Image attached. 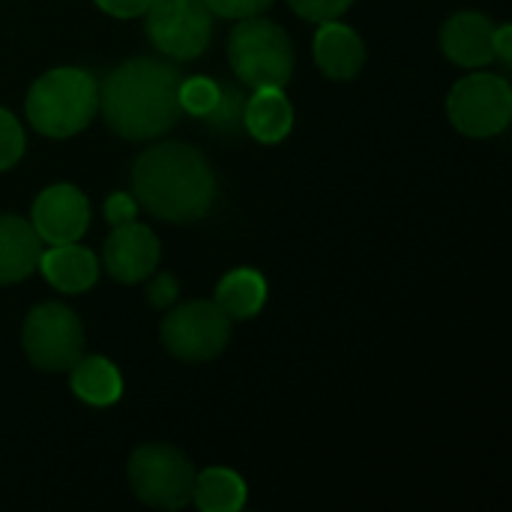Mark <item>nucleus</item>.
<instances>
[{
  "label": "nucleus",
  "mask_w": 512,
  "mask_h": 512,
  "mask_svg": "<svg viewBox=\"0 0 512 512\" xmlns=\"http://www.w3.org/2000/svg\"><path fill=\"white\" fill-rule=\"evenodd\" d=\"M180 75L171 63L135 57L120 63L99 87V108L108 126L129 141L168 132L180 117Z\"/></svg>",
  "instance_id": "1"
},
{
  "label": "nucleus",
  "mask_w": 512,
  "mask_h": 512,
  "mask_svg": "<svg viewBox=\"0 0 512 512\" xmlns=\"http://www.w3.org/2000/svg\"><path fill=\"white\" fill-rule=\"evenodd\" d=\"M132 192L159 219H201L216 198V174L210 162L189 144L165 141L144 150L132 165Z\"/></svg>",
  "instance_id": "2"
},
{
  "label": "nucleus",
  "mask_w": 512,
  "mask_h": 512,
  "mask_svg": "<svg viewBox=\"0 0 512 512\" xmlns=\"http://www.w3.org/2000/svg\"><path fill=\"white\" fill-rule=\"evenodd\" d=\"M27 120L48 138L81 132L99 108V84L90 72L60 66L33 81L27 93Z\"/></svg>",
  "instance_id": "3"
},
{
  "label": "nucleus",
  "mask_w": 512,
  "mask_h": 512,
  "mask_svg": "<svg viewBox=\"0 0 512 512\" xmlns=\"http://www.w3.org/2000/svg\"><path fill=\"white\" fill-rule=\"evenodd\" d=\"M228 60L234 75L258 87H285L294 75V45L288 33L267 18H243L228 39Z\"/></svg>",
  "instance_id": "4"
},
{
  "label": "nucleus",
  "mask_w": 512,
  "mask_h": 512,
  "mask_svg": "<svg viewBox=\"0 0 512 512\" xmlns=\"http://www.w3.org/2000/svg\"><path fill=\"white\" fill-rule=\"evenodd\" d=\"M129 486L135 498L159 510H183L192 501L195 468L171 444H141L129 459Z\"/></svg>",
  "instance_id": "5"
},
{
  "label": "nucleus",
  "mask_w": 512,
  "mask_h": 512,
  "mask_svg": "<svg viewBox=\"0 0 512 512\" xmlns=\"http://www.w3.org/2000/svg\"><path fill=\"white\" fill-rule=\"evenodd\" d=\"M21 345L36 369L66 372L84 351V327L69 306L42 303L27 315Z\"/></svg>",
  "instance_id": "6"
},
{
  "label": "nucleus",
  "mask_w": 512,
  "mask_h": 512,
  "mask_svg": "<svg viewBox=\"0 0 512 512\" xmlns=\"http://www.w3.org/2000/svg\"><path fill=\"white\" fill-rule=\"evenodd\" d=\"M453 126L471 138H489L507 129L512 117V90L501 75L477 72L462 78L447 99Z\"/></svg>",
  "instance_id": "7"
},
{
  "label": "nucleus",
  "mask_w": 512,
  "mask_h": 512,
  "mask_svg": "<svg viewBox=\"0 0 512 512\" xmlns=\"http://www.w3.org/2000/svg\"><path fill=\"white\" fill-rule=\"evenodd\" d=\"M231 339V318L216 303H183L162 321V345L171 357L204 363L225 351Z\"/></svg>",
  "instance_id": "8"
},
{
  "label": "nucleus",
  "mask_w": 512,
  "mask_h": 512,
  "mask_svg": "<svg viewBox=\"0 0 512 512\" xmlns=\"http://www.w3.org/2000/svg\"><path fill=\"white\" fill-rule=\"evenodd\" d=\"M147 36L174 60H195L213 36V18L204 0H150Z\"/></svg>",
  "instance_id": "9"
},
{
  "label": "nucleus",
  "mask_w": 512,
  "mask_h": 512,
  "mask_svg": "<svg viewBox=\"0 0 512 512\" xmlns=\"http://www.w3.org/2000/svg\"><path fill=\"white\" fill-rule=\"evenodd\" d=\"M30 225L39 234V240L48 246L75 243L90 225V204H87L84 192L69 186V183L48 186L33 201V222Z\"/></svg>",
  "instance_id": "10"
},
{
  "label": "nucleus",
  "mask_w": 512,
  "mask_h": 512,
  "mask_svg": "<svg viewBox=\"0 0 512 512\" xmlns=\"http://www.w3.org/2000/svg\"><path fill=\"white\" fill-rule=\"evenodd\" d=\"M102 261H105V270L117 282H126V285L141 282L159 264V240L144 225H135V222L114 225V231L105 240Z\"/></svg>",
  "instance_id": "11"
},
{
  "label": "nucleus",
  "mask_w": 512,
  "mask_h": 512,
  "mask_svg": "<svg viewBox=\"0 0 512 512\" xmlns=\"http://www.w3.org/2000/svg\"><path fill=\"white\" fill-rule=\"evenodd\" d=\"M492 33H495V24L486 15H480V12H456L441 30V48L453 63L477 69V66H486L495 57Z\"/></svg>",
  "instance_id": "12"
},
{
  "label": "nucleus",
  "mask_w": 512,
  "mask_h": 512,
  "mask_svg": "<svg viewBox=\"0 0 512 512\" xmlns=\"http://www.w3.org/2000/svg\"><path fill=\"white\" fill-rule=\"evenodd\" d=\"M315 63L327 78L351 81L366 63V45L348 24H339L336 18L321 21L315 36Z\"/></svg>",
  "instance_id": "13"
},
{
  "label": "nucleus",
  "mask_w": 512,
  "mask_h": 512,
  "mask_svg": "<svg viewBox=\"0 0 512 512\" xmlns=\"http://www.w3.org/2000/svg\"><path fill=\"white\" fill-rule=\"evenodd\" d=\"M39 270L63 294H81L93 288L99 276V261L90 249H81L78 243H57L51 249H42Z\"/></svg>",
  "instance_id": "14"
},
{
  "label": "nucleus",
  "mask_w": 512,
  "mask_h": 512,
  "mask_svg": "<svg viewBox=\"0 0 512 512\" xmlns=\"http://www.w3.org/2000/svg\"><path fill=\"white\" fill-rule=\"evenodd\" d=\"M42 240L30 222L0 216V285H15L39 267Z\"/></svg>",
  "instance_id": "15"
},
{
  "label": "nucleus",
  "mask_w": 512,
  "mask_h": 512,
  "mask_svg": "<svg viewBox=\"0 0 512 512\" xmlns=\"http://www.w3.org/2000/svg\"><path fill=\"white\" fill-rule=\"evenodd\" d=\"M243 126L261 144L282 141L294 126V108H291L288 96L282 93V87H258L246 99Z\"/></svg>",
  "instance_id": "16"
},
{
  "label": "nucleus",
  "mask_w": 512,
  "mask_h": 512,
  "mask_svg": "<svg viewBox=\"0 0 512 512\" xmlns=\"http://www.w3.org/2000/svg\"><path fill=\"white\" fill-rule=\"evenodd\" d=\"M69 372H72V393L93 408H108L123 393V378L117 366L105 357H78Z\"/></svg>",
  "instance_id": "17"
},
{
  "label": "nucleus",
  "mask_w": 512,
  "mask_h": 512,
  "mask_svg": "<svg viewBox=\"0 0 512 512\" xmlns=\"http://www.w3.org/2000/svg\"><path fill=\"white\" fill-rule=\"evenodd\" d=\"M267 300V282L258 270H231L219 285H216V306L237 321H246L261 312Z\"/></svg>",
  "instance_id": "18"
},
{
  "label": "nucleus",
  "mask_w": 512,
  "mask_h": 512,
  "mask_svg": "<svg viewBox=\"0 0 512 512\" xmlns=\"http://www.w3.org/2000/svg\"><path fill=\"white\" fill-rule=\"evenodd\" d=\"M192 501L204 512H237L246 504V483L228 468H207L195 474Z\"/></svg>",
  "instance_id": "19"
},
{
  "label": "nucleus",
  "mask_w": 512,
  "mask_h": 512,
  "mask_svg": "<svg viewBox=\"0 0 512 512\" xmlns=\"http://www.w3.org/2000/svg\"><path fill=\"white\" fill-rule=\"evenodd\" d=\"M243 111H246V96L240 93V87L234 84H219V99L213 105V111L207 117H201L210 132L216 135H240L246 126H243Z\"/></svg>",
  "instance_id": "20"
},
{
  "label": "nucleus",
  "mask_w": 512,
  "mask_h": 512,
  "mask_svg": "<svg viewBox=\"0 0 512 512\" xmlns=\"http://www.w3.org/2000/svg\"><path fill=\"white\" fill-rule=\"evenodd\" d=\"M177 99H180V111L192 114V117H207L219 99V84L213 78L195 75V78H180L177 87Z\"/></svg>",
  "instance_id": "21"
},
{
  "label": "nucleus",
  "mask_w": 512,
  "mask_h": 512,
  "mask_svg": "<svg viewBox=\"0 0 512 512\" xmlns=\"http://www.w3.org/2000/svg\"><path fill=\"white\" fill-rule=\"evenodd\" d=\"M21 153H24V129L6 108H0V171L12 168L21 159Z\"/></svg>",
  "instance_id": "22"
},
{
  "label": "nucleus",
  "mask_w": 512,
  "mask_h": 512,
  "mask_svg": "<svg viewBox=\"0 0 512 512\" xmlns=\"http://www.w3.org/2000/svg\"><path fill=\"white\" fill-rule=\"evenodd\" d=\"M291 3V9L300 15V18H306V21H333V18H339L354 0H288Z\"/></svg>",
  "instance_id": "23"
},
{
  "label": "nucleus",
  "mask_w": 512,
  "mask_h": 512,
  "mask_svg": "<svg viewBox=\"0 0 512 512\" xmlns=\"http://www.w3.org/2000/svg\"><path fill=\"white\" fill-rule=\"evenodd\" d=\"M273 0H204V6L222 18H249L270 6Z\"/></svg>",
  "instance_id": "24"
},
{
  "label": "nucleus",
  "mask_w": 512,
  "mask_h": 512,
  "mask_svg": "<svg viewBox=\"0 0 512 512\" xmlns=\"http://www.w3.org/2000/svg\"><path fill=\"white\" fill-rule=\"evenodd\" d=\"M105 219L111 225H126L135 219V198L126 195V192H114L105 204Z\"/></svg>",
  "instance_id": "25"
},
{
  "label": "nucleus",
  "mask_w": 512,
  "mask_h": 512,
  "mask_svg": "<svg viewBox=\"0 0 512 512\" xmlns=\"http://www.w3.org/2000/svg\"><path fill=\"white\" fill-rule=\"evenodd\" d=\"M177 294H180V288H177V282H174V276H171V273L156 276V279H153V285L147 288V300H150V306H171V303L177 300Z\"/></svg>",
  "instance_id": "26"
},
{
  "label": "nucleus",
  "mask_w": 512,
  "mask_h": 512,
  "mask_svg": "<svg viewBox=\"0 0 512 512\" xmlns=\"http://www.w3.org/2000/svg\"><path fill=\"white\" fill-rule=\"evenodd\" d=\"M96 6L114 18H132V15H141L150 6V0H96Z\"/></svg>",
  "instance_id": "27"
},
{
  "label": "nucleus",
  "mask_w": 512,
  "mask_h": 512,
  "mask_svg": "<svg viewBox=\"0 0 512 512\" xmlns=\"http://www.w3.org/2000/svg\"><path fill=\"white\" fill-rule=\"evenodd\" d=\"M492 48H495V54H498L504 63H510L512 60V27L510 24H504V27H495V33H492Z\"/></svg>",
  "instance_id": "28"
}]
</instances>
